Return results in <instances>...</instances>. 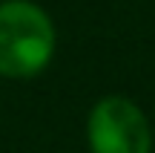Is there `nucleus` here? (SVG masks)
<instances>
[{
	"instance_id": "f257e3e1",
	"label": "nucleus",
	"mask_w": 155,
	"mask_h": 153,
	"mask_svg": "<svg viewBox=\"0 0 155 153\" xmlns=\"http://www.w3.org/2000/svg\"><path fill=\"white\" fill-rule=\"evenodd\" d=\"M55 55L52 17L29 0L0 3V75L32 78Z\"/></svg>"
},
{
	"instance_id": "f03ea898",
	"label": "nucleus",
	"mask_w": 155,
	"mask_h": 153,
	"mask_svg": "<svg viewBox=\"0 0 155 153\" xmlns=\"http://www.w3.org/2000/svg\"><path fill=\"white\" fill-rule=\"evenodd\" d=\"M92 153H150L152 136L147 116L124 96H106L89 113Z\"/></svg>"
}]
</instances>
